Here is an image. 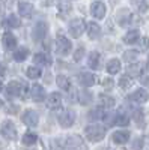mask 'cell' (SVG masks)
Returning a JSON list of instances; mask_svg holds the SVG:
<instances>
[{
	"label": "cell",
	"instance_id": "2e32d148",
	"mask_svg": "<svg viewBox=\"0 0 149 150\" xmlns=\"http://www.w3.org/2000/svg\"><path fill=\"white\" fill-rule=\"evenodd\" d=\"M86 29H88V35L92 41L95 39H99L101 38V27H99V24L95 23V21H89L86 24Z\"/></svg>",
	"mask_w": 149,
	"mask_h": 150
},
{
	"label": "cell",
	"instance_id": "9c48e42d",
	"mask_svg": "<svg viewBox=\"0 0 149 150\" xmlns=\"http://www.w3.org/2000/svg\"><path fill=\"white\" fill-rule=\"evenodd\" d=\"M21 120H23V123L26 125V126L35 128V126H38V123H39V116H38V112L33 111V110H26L23 112Z\"/></svg>",
	"mask_w": 149,
	"mask_h": 150
},
{
	"label": "cell",
	"instance_id": "bcb514c9",
	"mask_svg": "<svg viewBox=\"0 0 149 150\" xmlns=\"http://www.w3.org/2000/svg\"><path fill=\"white\" fill-rule=\"evenodd\" d=\"M3 107V101H2V99H0V108H2Z\"/></svg>",
	"mask_w": 149,
	"mask_h": 150
},
{
	"label": "cell",
	"instance_id": "5b68a950",
	"mask_svg": "<svg viewBox=\"0 0 149 150\" xmlns=\"http://www.w3.org/2000/svg\"><path fill=\"white\" fill-rule=\"evenodd\" d=\"M0 134H2V137H5V138L9 140V141L17 140V128H15L14 122L5 120L2 123V128H0Z\"/></svg>",
	"mask_w": 149,
	"mask_h": 150
},
{
	"label": "cell",
	"instance_id": "4dcf8cb0",
	"mask_svg": "<svg viewBox=\"0 0 149 150\" xmlns=\"http://www.w3.org/2000/svg\"><path fill=\"white\" fill-rule=\"evenodd\" d=\"M26 75H27L30 80H38L41 75H42V72H41V69L38 66H29L26 69Z\"/></svg>",
	"mask_w": 149,
	"mask_h": 150
},
{
	"label": "cell",
	"instance_id": "7bdbcfd3",
	"mask_svg": "<svg viewBox=\"0 0 149 150\" xmlns=\"http://www.w3.org/2000/svg\"><path fill=\"white\" fill-rule=\"evenodd\" d=\"M5 74H6V66H5V65H0V75L3 77Z\"/></svg>",
	"mask_w": 149,
	"mask_h": 150
},
{
	"label": "cell",
	"instance_id": "6da1fadb",
	"mask_svg": "<svg viewBox=\"0 0 149 150\" xmlns=\"http://www.w3.org/2000/svg\"><path fill=\"white\" fill-rule=\"evenodd\" d=\"M84 134H86V138H88L91 143H98L106 137V129H104V126H101V125L95 123V125L86 126Z\"/></svg>",
	"mask_w": 149,
	"mask_h": 150
},
{
	"label": "cell",
	"instance_id": "8992f818",
	"mask_svg": "<svg viewBox=\"0 0 149 150\" xmlns=\"http://www.w3.org/2000/svg\"><path fill=\"white\" fill-rule=\"evenodd\" d=\"M47 32H48L47 23H45V21H38V23L35 24L33 30H32V38H33V41H35V42L44 41L45 36H47Z\"/></svg>",
	"mask_w": 149,
	"mask_h": 150
},
{
	"label": "cell",
	"instance_id": "7a4b0ae2",
	"mask_svg": "<svg viewBox=\"0 0 149 150\" xmlns=\"http://www.w3.org/2000/svg\"><path fill=\"white\" fill-rule=\"evenodd\" d=\"M72 50V44L66 36H63V33H57L56 36V53L62 57H65L71 53Z\"/></svg>",
	"mask_w": 149,
	"mask_h": 150
},
{
	"label": "cell",
	"instance_id": "3957f363",
	"mask_svg": "<svg viewBox=\"0 0 149 150\" xmlns=\"http://www.w3.org/2000/svg\"><path fill=\"white\" fill-rule=\"evenodd\" d=\"M65 150H88V146L80 135H69L65 140Z\"/></svg>",
	"mask_w": 149,
	"mask_h": 150
},
{
	"label": "cell",
	"instance_id": "7dc6e473",
	"mask_svg": "<svg viewBox=\"0 0 149 150\" xmlns=\"http://www.w3.org/2000/svg\"><path fill=\"white\" fill-rule=\"evenodd\" d=\"M146 69H148V71H149V63H146Z\"/></svg>",
	"mask_w": 149,
	"mask_h": 150
},
{
	"label": "cell",
	"instance_id": "9a60e30c",
	"mask_svg": "<svg viewBox=\"0 0 149 150\" xmlns=\"http://www.w3.org/2000/svg\"><path fill=\"white\" fill-rule=\"evenodd\" d=\"M2 44L5 47V50H8V51H11V50H17V38L12 35L11 32H6L2 38Z\"/></svg>",
	"mask_w": 149,
	"mask_h": 150
},
{
	"label": "cell",
	"instance_id": "4fadbf2b",
	"mask_svg": "<svg viewBox=\"0 0 149 150\" xmlns=\"http://www.w3.org/2000/svg\"><path fill=\"white\" fill-rule=\"evenodd\" d=\"M30 95H32V99L35 102H42L44 99L47 98V93H45V89L41 86V84H33L32 86V90H30Z\"/></svg>",
	"mask_w": 149,
	"mask_h": 150
},
{
	"label": "cell",
	"instance_id": "d6a6232c",
	"mask_svg": "<svg viewBox=\"0 0 149 150\" xmlns=\"http://www.w3.org/2000/svg\"><path fill=\"white\" fill-rule=\"evenodd\" d=\"M119 87L122 90H128L133 87V80L128 77V75H122V77L119 78Z\"/></svg>",
	"mask_w": 149,
	"mask_h": 150
},
{
	"label": "cell",
	"instance_id": "60d3db41",
	"mask_svg": "<svg viewBox=\"0 0 149 150\" xmlns=\"http://www.w3.org/2000/svg\"><path fill=\"white\" fill-rule=\"evenodd\" d=\"M149 48V38H142L140 39V50L142 51H145V50H148Z\"/></svg>",
	"mask_w": 149,
	"mask_h": 150
},
{
	"label": "cell",
	"instance_id": "74e56055",
	"mask_svg": "<svg viewBox=\"0 0 149 150\" xmlns=\"http://www.w3.org/2000/svg\"><path fill=\"white\" fill-rule=\"evenodd\" d=\"M145 138L143 137H139V138H135L134 143H133V149L134 150H143V146H145Z\"/></svg>",
	"mask_w": 149,
	"mask_h": 150
},
{
	"label": "cell",
	"instance_id": "603a6c76",
	"mask_svg": "<svg viewBox=\"0 0 149 150\" xmlns=\"http://www.w3.org/2000/svg\"><path fill=\"white\" fill-rule=\"evenodd\" d=\"M20 24H21L20 18H18L17 15H14V14L8 15V17L5 18V21H3V26L8 27V29H17V27H20Z\"/></svg>",
	"mask_w": 149,
	"mask_h": 150
},
{
	"label": "cell",
	"instance_id": "8fae6325",
	"mask_svg": "<svg viewBox=\"0 0 149 150\" xmlns=\"http://www.w3.org/2000/svg\"><path fill=\"white\" fill-rule=\"evenodd\" d=\"M146 69V63H140V62H135V63L130 65L127 68V75L130 78H137V77H142L143 72Z\"/></svg>",
	"mask_w": 149,
	"mask_h": 150
},
{
	"label": "cell",
	"instance_id": "ee69618b",
	"mask_svg": "<svg viewBox=\"0 0 149 150\" xmlns=\"http://www.w3.org/2000/svg\"><path fill=\"white\" fill-rule=\"evenodd\" d=\"M142 84L149 86V78H148V77H143V78H142Z\"/></svg>",
	"mask_w": 149,
	"mask_h": 150
},
{
	"label": "cell",
	"instance_id": "d6986e66",
	"mask_svg": "<svg viewBox=\"0 0 149 150\" xmlns=\"http://www.w3.org/2000/svg\"><path fill=\"white\" fill-rule=\"evenodd\" d=\"M18 12L24 18H30L33 14V5L30 2H18Z\"/></svg>",
	"mask_w": 149,
	"mask_h": 150
},
{
	"label": "cell",
	"instance_id": "44dd1931",
	"mask_svg": "<svg viewBox=\"0 0 149 150\" xmlns=\"http://www.w3.org/2000/svg\"><path fill=\"white\" fill-rule=\"evenodd\" d=\"M139 39H140V32L137 29H133L127 35H123V42L128 44V45H134Z\"/></svg>",
	"mask_w": 149,
	"mask_h": 150
},
{
	"label": "cell",
	"instance_id": "ac0fdd59",
	"mask_svg": "<svg viewBox=\"0 0 149 150\" xmlns=\"http://www.w3.org/2000/svg\"><path fill=\"white\" fill-rule=\"evenodd\" d=\"M78 83L84 87H91L96 83V78H95V75L91 74V72H80L78 74Z\"/></svg>",
	"mask_w": 149,
	"mask_h": 150
},
{
	"label": "cell",
	"instance_id": "b9f144b4",
	"mask_svg": "<svg viewBox=\"0 0 149 150\" xmlns=\"http://www.w3.org/2000/svg\"><path fill=\"white\" fill-rule=\"evenodd\" d=\"M12 108H8V112H14V114H15V112L18 111V107L17 105H11Z\"/></svg>",
	"mask_w": 149,
	"mask_h": 150
},
{
	"label": "cell",
	"instance_id": "5bb4252c",
	"mask_svg": "<svg viewBox=\"0 0 149 150\" xmlns=\"http://www.w3.org/2000/svg\"><path fill=\"white\" fill-rule=\"evenodd\" d=\"M60 105H62V95L59 92L50 93L47 98V107L50 110H57V108H60Z\"/></svg>",
	"mask_w": 149,
	"mask_h": 150
},
{
	"label": "cell",
	"instance_id": "7c38bea8",
	"mask_svg": "<svg viewBox=\"0 0 149 150\" xmlns=\"http://www.w3.org/2000/svg\"><path fill=\"white\" fill-rule=\"evenodd\" d=\"M130 137H131L130 131L120 129V131L113 132V135H111V140H113L115 144H119V146H120V144H127V143L130 141Z\"/></svg>",
	"mask_w": 149,
	"mask_h": 150
},
{
	"label": "cell",
	"instance_id": "ab89813d",
	"mask_svg": "<svg viewBox=\"0 0 149 150\" xmlns=\"http://www.w3.org/2000/svg\"><path fill=\"white\" fill-rule=\"evenodd\" d=\"M137 8H139V12L145 14V12H148V9H149V3L148 2H137Z\"/></svg>",
	"mask_w": 149,
	"mask_h": 150
},
{
	"label": "cell",
	"instance_id": "1f68e13d",
	"mask_svg": "<svg viewBox=\"0 0 149 150\" xmlns=\"http://www.w3.org/2000/svg\"><path fill=\"white\" fill-rule=\"evenodd\" d=\"M36 141H38V135L35 132H26L23 137V144L24 146H33Z\"/></svg>",
	"mask_w": 149,
	"mask_h": 150
},
{
	"label": "cell",
	"instance_id": "d4e9b609",
	"mask_svg": "<svg viewBox=\"0 0 149 150\" xmlns=\"http://www.w3.org/2000/svg\"><path fill=\"white\" fill-rule=\"evenodd\" d=\"M27 57H29V48H26V47H20L14 51V60L18 62V63L24 62Z\"/></svg>",
	"mask_w": 149,
	"mask_h": 150
},
{
	"label": "cell",
	"instance_id": "277c9868",
	"mask_svg": "<svg viewBox=\"0 0 149 150\" xmlns=\"http://www.w3.org/2000/svg\"><path fill=\"white\" fill-rule=\"evenodd\" d=\"M68 30H69V33H71V36L72 38H80L83 33H84V30H86V23H84V20H81V18H74L69 24H68Z\"/></svg>",
	"mask_w": 149,
	"mask_h": 150
},
{
	"label": "cell",
	"instance_id": "ffe728a7",
	"mask_svg": "<svg viewBox=\"0 0 149 150\" xmlns=\"http://www.w3.org/2000/svg\"><path fill=\"white\" fill-rule=\"evenodd\" d=\"M33 62L36 65H41V66H50L53 63L51 57H50L48 54H45V53H36L33 56Z\"/></svg>",
	"mask_w": 149,
	"mask_h": 150
},
{
	"label": "cell",
	"instance_id": "f6af8a7d",
	"mask_svg": "<svg viewBox=\"0 0 149 150\" xmlns=\"http://www.w3.org/2000/svg\"><path fill=\"white\" fill-rule=\"evenodd\" d=\"M2 89H3V83H2V80H0V92H2Z\"/></svg>",
	"mask_w": 149,
	"mask_h": 150
},
{
	"label": "cell",
	"instance_id": "cb8c5ba5",
	"mask_svg": "<svg viewBox=\"0 0 149 150\" xmlns=\"http://www.w3.org/2000/svg\"><path fill=\"white\" fill-rule=\"evenodd\" d=\"M99 62H101V54L98 51H92L88 57V65L91 69H98L99 68Z\"/></svg>",
	"mask_w": 149,
	"mask_h": 150
},
{
	"label": "cell",
	"instance_id": "836d02e7",
	"mask_svg": "<svg viewBox=\"0 0 149 150\" xmlns=\"http://www.w3.org/2000/svg\"><path fill=\"white\" fill-rule=\"evenodd\" d=\"M137 57H139V51H135V50H127L122 54V59L125 62H134V63H135V59Z\"/></svg>",
	"mask_w": 149,
	"mask_h": 150
},
{
	"label": "cell",
	"instance_id": "681fc988",
	"mask_svg": "<svg viewBox=\"0 0 149 150\" xmlns=\"http://www.w3.org/2000/svg\"><path fill=\"white\" fill-rule=\"evenodd\" d=\"M148 138H149V135H148Z\"/></svg>",
	"mask_w": 149,
	"mask_h": 150
},
{
	"label": "cell",
	"instance_id": "52a82bcc",
	"mask_svg": "<svg viewBox=\"0 0 149 150\" xmlns=\"http://www.w3.org/2000/svg\"><path fill=\"white\" fill-rule=\"evenodd\" d=\"M24 90H26V89H24V86H23L20 81H11V83L6 86V95H8L9 99L23 96ZM23 98H24V96H23Z\"/></svg>",
	"mask_w": 149,
	"mask_h": 150
},
{
	"label": "cell",
	"instance_id": "7402d4cb",
	"mask_svg": "<svg viewBox=\"0 0 149 150\" xmlns=\"http://www.w3.org/2000/svg\"><path fill=\"white\" fill-rule=\"evenodd\" d=\"M101 119H106V112L104 108H93L88 112V120L89 122H98Z\"/></svg>",
	"mask_w": 149,
	"mask_h": 150
},
{
	"label": "cell",
	"instance_id": "f1b7e54d",
	"mask_svg": "<svg viewBox=\"0 0 149 150\" xmlns=\"http://www.w3.org/2000/svg\"><path fill=\"white\" fill-rule=\"evenodd\" d=\"M92 99H93V95L89 92V90H81V92H78V102L81 104V105H89L91 102H92Z\"/></svg>",
	"mask_w": 149,
	"mask_h": 150
},
{
	"label": "cell",
	"instance_id": "4316f807",
	"mask_svg": "<svg viewBox=\"0 0 149 150\" xmlns=\"http://www.w3.org/2000/svg\"><path fill=\"white\" fill-rule=\"evenodd\" d=\"M57 8H59V17L65 18L69 12L72 11V3L71 2H59L57 3Z\"/></svg>",
	"mask_w": 149,
	"mask_h": 150
},
{
	"label": "cell",
	"instance_id": "e0dca14e",
	"mask_svg": "<svg viewBox=\"0 0 149 150\" xmlns=\"http://www.w3.org/2000/svg\"><path fill=\"white\" fill-rule=\"evenodd\" d=\"M130 99H131L133 102L145 104L146 101H149V93L145 89H137V90H134V93L130 95Z\"/></svg>",
	"mask_w": 149,
	"mask_h": 150
},
{
	"label": "cell",
	"instance_id": "f35d334b",
	"mask_svg": "<svg viewBox=\"0 0 149 150\" xmlns=\"http://www.w3.org/2000/svg\"><path fill=\"white\" fill-rule=\"evenodd\" d=\"M103 87H104L106 90H111L115 87V81L111 80V78H104L103 80Z\"/></svg>",
	"mask_w": 149,
	"mask_h": 150
},
{
	"label": "cell",
	"instance_id": "f546056e",
	"mask_svg": "<svg viewBox=\"0 0 149 150\" xmlns=\"http://www.w3.org/2000/svg\"><path fill=\"white\" fill-rule=\"evenodd\" d=\"M56 83L59 86V89H62V90H69L71 89V81L66 75H57Z\"/></svg>",
	"mask_w": 149,
	"mask_h": 150
},
{
	"label": "cell",
	"instance_id": "ba28073f",
	"mask_svg": "<svg viewBox=\"0 0 149 150\" xmlns=\"http://www.w3.org/2000/svg\"><path fill=\"white\" fill-rule=\"evenodd\" d=\"M76 122V112L72 110H63L59 114V125L62 128H71Z\"/></svg>",
	"mask_w": 149,
	"mask_h": 150
},
{
	"label": "cell",
	"instance_id": "d590c367",
	"mask_svg": "<svg viewBox=\"0 0 149 150\" xmlns=\"http://www.w3.org/2000/svg\"><path fill=\"white\" fill-rule=\"evenodd\" d=\"M128 123H130V117L125 114V112H118L116 125H119V126H128Z\"/></svg>",
	"mask_w": 149,
	"mask_h": 150
},
{
	"label": "cell",
	"instance_id": "c3c4849f",
	"mask_svg": "<svg viewBox=\"0 0 149 150\" xmlns=\"http://www.w3.org/2000/svg\"><path fill=\"white\" fill-rule=\"evenodd\" d=\"M148 63H149V56H148Z\"/></svg>",
	"mask_w": 149,
	"mask_h": 150
},
{
	"label": "cell",
	"instance_id": "e575fe53",
	"mask_svg": "<svg viewBox=\"0 0 149 150\" xmlns=\"http://www.w3.org/2000/svg\"><path fill=\"white\" fill-rule=\"evenodd\" d=\"M133 119L139 126H143V110L142 108H134L133 110Z\"/></svg>",
	"mask_w": 149,
	"mask_h": 150
},
{
	"label": "cell",
	"instance_id": "8d00e7d4",
	"mask_svg": "<svg viewBox=\"0 0 149 150\" xmlns=\"http://www.w3.org/2000/svg\"><path fill=\"white\" fill-rule=\"evenodd\" d=\"M84 47L83 45H80L76 51H74V62H80L81 59H83V56H84Z\"/></svg>",
	"mask_w": 149,
	"mask_h": 150
},
{
	"label": "cell",
	"instance_id": "30bf717a",
	"mask_svg": "<svg viewBox=\"0 0 149 150\" xmlns=\"http://www.w3.org/2000/svg\"><path fill=\"white\" fill-rule=\"evenodd\" d=\"M106 3L104 2H99V0H96V2H92L91 3V15L96 20H103L106 17Z\"/></svg>",
	"mask_w": 149,
	"mask_h": 150
},
{
	"label": "cell",
	"instance_id": "83f0119b",
	"mask_svg": "<svg viewBox=\"0 0 149 150\" xmlns=\"http://www.w3.org/2000/svg\"><path fill=\"white\" fill-rule=\"evenodd\" d=\"M120 71V62L119 59H110L108 63H107V72L110 75H115Z\"/></svg>",
	"mask_w": 149,
	"mask_h": 150
},
{
	"label": "cell",
	"instance_id": "484cf974",
	"mask_svg": "<svg viewBox=\"0 0 149 150\" xmlns=\"http://www.w3.org/2000/svg\"><path fill=\"white\" fill-rule=\"evenodd\" d=\"M99 104H101V108H108L111 110L115 107V98H111L110 95H99Z\"/></svg>",
	"mask_w": 149,
	"mask_h": 150
}]
</instances>
